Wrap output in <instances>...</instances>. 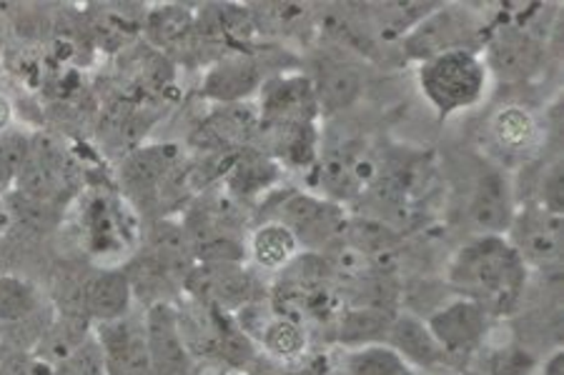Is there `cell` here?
<instances>
[{
    "label": "cell",
    "instance_id": "cell-12",
    "mask_svg": "<svg viewBox=\"0 0 564 375\" xmlns=\"http://www.w3.org/2000/svg\"><path fill=\"white\" fill-rule=\"evenodd\" d=\"M261 125L259 106L257 103H234V106H216L212 113L196 123L188 135L191 151L202 158H214V155H231L241 148L257 143Z\"/></svg>",
    "mask_w": 564,
    "mask_h": 375
},
{
    "label": "cell",
    "instance_id": "cell-24",
    "mask_svg": "<svg viewBox=\"0 0 564 375\" xmlns=\"http://www.w3.org/2000/svg\"><path fill=\"white\" fill-rule=\"evenodd\" d=\"M299 253H302V245H299L294 233L276 221H261L249 231L247 261L257 273L276 276Z\"/></svg>",
    "mask_w": 564,
    "mask_h": 375
},
{
    "label": "cell",
    "instance_id": "cell-18",
    "mask_svg": "<svg viewBox=\"0 0 564 375\" xmlns=\"http://www.w3.org/2000/svg\"><path fill=\"white\" fill-rule=\"evenodd\" d=\"M261 123H318L314 84L308 76L267 78L259 93Z\"/></svg>",
    "mask_w": 564,
    "mask_h": 375
},
{
    "label": "cell",
    "instance_id": "cell-13",
    "mask_svg": "<svg viewBox=\"0 0 564 375\" xmlns=\"http://www.w3.org/2000/svg\"><path fill=\"white\" fill-rule=\"evenodd\" d=\"M505 238L530 271L557 268L562 263V216L536 203L517 206Z\"/></svg>",
    "mask_w": 564,
    "mask_h": 375
},
{
    "label": "cell",
    "instance_id": "cell-26",
    "mask_svg": "<svg viewBox=\"0 0 564 375\" xmlns=\"http://www.w3.org/2000/svg\"><path fill=\"white\" fill-rule=\"evenodd\" d=\"M48 306L41 290L29 278L13 276V273H0V331L21 326L23 320Z\"/></svg>",
    "mask_w": 564,
    "mask_h": 375
},
{
    "label": "cell",
    "instance_id": "cell-9",
    "mask_svg": "<svg viewBox=\"0 0 564 375\" xmlns=\"http://www.w3.org/2000/svg\"><path fill=\"white\" fill-rule=\"evenodd\" d=\"M462 198V213L475 228L477 235H505L517 210L512 180L502 166L492 161H477L469 168Z\"/></svg>",
    "mask_w": 564,
    "mask_h": 375
},
{
    "label": "cell",
    "instance_id": "cell-5",
    "mask_svg": "<svg viewBox=\"0 0 564 375\" xmlns=\"http://www.w3.org/2000/svg\"><path fill=\"white\" fill-rule=\"evenodd\" d=\"M416 84L432 111L447 121L485 100L489 73L479 51H449L420 63Z\"/></svg>",
    "mask_w": 564,
    "mask_h": 375
},
{
    "label": "cell",
    "instance_id": "cell-22",
    "mask_svg": "<svg viewBox=\"0 0 564 375\" xmlns=\"http://www.w3.org/2000/svg\"><path fill=\"white\" fill-rule=\"evenodd\" d=\"M135 308L131 280L121 265L90 271L84 290V316L90 323H108L129 316Z\"/></svg>",
    "mask_w": 564,
    "mask_h": 375
},
{
    "label": "cell",
    "instance_id": "cell-34",
    "mask_svg": "<svg viewBox=\"0 0 564 375\" xmlns=\"http://www.w3.org/2000/svg\"><path fill=\"white\" fill-rule=\"evenodd\" d=\"M11 228V218H8V210L3 203V196H0V233H6Z\"/></svg>",
    "mask_w": 564,
    "mask_h": 375
},
{
    "label": "cell",
    "instance_id": "cell-11",
    "mask_svg": "<svg viewBox=\"0 0 564 375\" xmlns=\"http://www.w3.org/2000/svg\"><path fill=\"white\" fill-rule=\"evenodd\" d=\"M430 326L436 343L447 353L454 363H464L481 351L489 331H492V316L475 300L454 298L434 310L430 318H424Z\"/></svg>",
    "mask_w": 564,
    "mask_h": 375
},
{
    "label": "cell",
    "instance_id": "cell-14",
    "mask_svg": "<svg viewBox=\"0 0 564 375\" xmlns=\"http://www.w3.org/2000/svg\"><path fill=\"white\" fill-rule=\"evenodd\" d=\"M104 351L106 375H153L149 335H145L143 308L129 316L94 326Z\"/></svg>",
    "mask_w": 564,
    "mask_h": 375
},
{
    "label": "cell",
    "instance_id": "cell-29",
    "mask_svg": "<svg viewBox=\"0 0 564 375\" xmlns=\"http://www.w3.org/2000/svg\"><path fill=\"white\" fill-rule=\"evenodd\" d=\"M53 375H106L104 351L98 343L96 331L90 333L76 351H70L66 359H61L56 365H51Z\"/></svg>",
    "mask_w": 564,
    "mask_h": 375
},
{
    "label": "cell",
    "instance_id": "cell-35",
    "mask_svg": "<svg viewBox=\"0 0 564 375\" xmlns=\"http://www.w3.org/2000/svg\"><path fill=\"white\" fill-rule=\"evenodd\" d=\"M214 375H243V373H234V371H216Z\"/></svg>",
    "mask_w": 564,
    "mask_h": 375
},
{
    "label": "cell",
    "instance_id": "cell-31",
    "mask_svg": "<svg viewBox=\"0 0 564 375\" xmlns=\"http://www.w3.org/2000/svg\"><path fill=\"white\" fill-rule=\"evenodd\" d=\"M562 161H554L552 166H547L542 170L540 176V188H536V194L540 198L532 200L544 210H550V213H557L562 216L564 210V198H562Z\"/></svg>",
    "mask_w": 564,
    "mask_h": 375
},
{
    "label": "cell",
    "instance_id": "cell-19",
    "mask_svg": "<svg viewBox=\"0 0 564 375\" xmlns=\"http://www.w3.org/2000/svg\"><path fill=\"white\" fill-rule=\"evenodd\" d=\"M281 173H284V168L271 155L257 148V145H249V148H241L231 155L218 186L234 200H239L241 206H249L257 203L259 198L263 200L269 194H274Z\"/></svg>",
    "mask_w": 564,
    "mask_h": 375
},
{
    "label": "cell",
    "instance_id": "cell-7",
    "mask_svg": "<svg viewBox=\"0 0 564 375\" xmlns=\"http://www.w3.org/2000/svg\"><path fill=\"white\" fill-rule=\"evenodd\" d=\"M267 293L269 286H263L261 276L249 263H196L184 280L181 296L236 316L267 298Z\"/></svg>",
    "mask_w": 564,
    "mask_h": 375
},
{
    "label": "cell",
    "instance_id": "cell-1",
    "mask_svg": "<svg viewBox=\"0 0 564 375\" xmlns=\"http://www.w3.org/2000/svg\"><path fill=\"white\" fill-rule=\"evenodd\" d=\"M447 283L457 298L475 300L492 318H507L522 306L530 268L505 235H475L452 255Z\"/></svg>",
    "mask_w": 564,
    "mask_h": 375
},
{
    "label": "cell",
    "instance_id": "cell-10",
    "mask_svg": "<svg viewBox=\"0 0 564 375\" xmlns=\"http://www.w3.org/2000/svg\"><path fill=\"white\" fill-rule=\"evenodd\" d=\"M479 56L485 60L489 78L502 84H527L542 73L547 51L540 35L527 31L524 25L507 23L487 31Z\"/></svg>",
    "mask_w": 564,
    "mask_h": 375
},
{
    "label": "cell",
    "instance_id": "cell-21",
    "mask_svg": "<svg viewBox=\"0 0 564 375\" xmlns=\"http://www.w3.org/2000/svg\"><path fill=\"white\" fill-rule=\"evenodd\" d=\"M314 84L318 113L322 118H336L347 113L364 93V70L349 58H326L318 63L316 76H308Z\"/></svg>",
    "mask_w": 564,
    "mask_h": 375
},
{
    "label": "cell",
    "instance_id": "cell-28",
    "mask_svg": "<svg viewBox=\"0 0 564 375\" xmlns=\"http://www.w3.org/2000/svg\"><path fill=\"white\" fill-rule=\"evenodd\" d=\"M339 375H414L387 343L349 348L339 361Z\"/></svg>",
    "mask_w": 564,
    "mask_h": 375
},
{
    "label": "cell",
    "instance_id": "cell-20",
    "mask_svg": "<svg viewBox=\"0 0 564 375\" xmlns=\"http://www.w3.org/2000/svg\"><path fill=\"white\" fill-rule=\"evenodd\" d=\"M384 343L412 371L432 373L452 365L447 353L442 351V345L436 343V338L432 335L426 320L414 313H402V310H399L397 318L391 320Z\"/></svg>",
    "mask_w": 564,
    "mask_h": 375
},
{
    "label": "cell",
    "instance_id": "cell-4",
    "mask_svg": "<svg viewBox=\"0 0 564 375\" xmlns=\"http://www.w3.org/2000/svg\"><path fill=\"white\" fill-rule=\"evenodd\" d=\"M261 221H276L289 228L306 253H329L344 241L349 223L347 206L312 194V190H274L259 208Z\"/></svg>",
    "mask_w": 564,
    "mask_h": 375
},
{
    "label": "cell",
    "instance_id": "cell-25",
    "mask_svg": "<svg viewBox=\"0 0 564 375\" xmlns=\"http://www.w3.org/2000/svg\"><path fill=\"white\" fill-rule=\"evenodd\" d=\"M397 313L381 308H364V306H344L341 316L334 323L336 343L349 348L384 343L391 320Z\"/></svg>",
    "mask_w": 564,
    "mask_h": 375
},
{
    "label": "cell",
    "instance_id": "cell-8",
    "mask_svg": "<svg viewBox=\"0 0 564 375\" xmlns=\"http://www.w3.org/2000/svg\"><path fill=\"white\" fill-rule=\"evenodd\" d=\"M76 188L78 170L61 141L53 135H31L29 155H25L23 168L18 173L13 190L25 198L63 208V203L76 194Z\"/></svg>",
    "mask_w": 564,
    "mask_h": 375
},
{
    "label": "cell",
    "instance_id": "cell-3",
    "mask_svg": "<svg viewBox=\"0 0 564 375\" xmlns=\"http://www.w3.org/2000/svg\"><path fill=\"white\" fill-rule=\"evenodd\" d=\"M194 251L181 221L161 218L151 221L126 265L133 298L149 308L153 304H176L184 290V280L194 268Z\"/></svg>",
    "mask_w": 564,
    "mask_h": 375
},
{
    "label": "cell",
    "instance_id": "cell-23",
    "mask_svg": "<svg viewBox=\"0 0 564 375\" xmlns=\"http://www.w3.org/2000/svg\"><path fill=\"white\" fill-rule=\"evenodd\" d=\"M487 139L499 158H522L542 143V128L530 108L507 103L489 115Z\"/></svg>",
    "mask_w": 564,
    "mask_h": 375
},
{
    "label": "cell",
    "instance_id": "cell-27",
    "mask_svg": "<svg viewBox=\"0 0 564 375\" xmlns=\"http://www.w3.org/2000/svg\"><path fill=\"white\" fill-rule=\"evenodd\" d=\"M145 33L159 51H176L196 41V15L188 8L163 5L145 18Z\"/></svg>",
    "mask_w": 564,
    "mask_h": 375
},
{
    "label": "cell",
    "instance_id": "cell-36",
    "mask_svg": "<svg viewBox=\"0 0 564 375\" xmlns=\"http://www.w3.org/2000/svg\"><path fill=\"white\" fill-rule=\"evenodd\" d=\"M0 51H3V43H0Z\"/></svg>",
    "mask_w": 564,
    "mask_h": 375
},
{
    "label": "cell",
    "instance_id": "cell-33",
    "mask_svg": "<svg viewBox=\"0 0 564 375\" xmlns=\"http://www.w3.org/2000/svg\"><path fill=\"white\" fill-rule=\"evenodd\" d=\"M542 375H564V351L557 348L547 355V361L542 363Z\"/></svg>",
    "mask_w": 564,
    "mask_h": 375
},
{
    "label": "cell",
    "instance_id": "cell-15",
    "mask_svg": "<svg viewBox=\"0 0 564 375\" xmlns=\"http://www.w3.org/2000/svg\"><path fill=\"white\" fill-rule=\"evenodd\" d=\"M153 375H206L181 335L176 304H153L143 308Z\"/></svg>",
    "mask_w": 564,
    "mask_h": 375
},
{
    "label": "cell",
    "instance_id": "cell-32",
    "mask_svg": "<svg viewBox=\"0 0 564 375\" xmlns=\"http://www.w3.org/2000/svg\"><path fill=\"white\" fill-rule=\"evenodd\" d=\"M13 115H15V108H13V100L8 98L3 90H0V135L11 131L13 125Z\"/></svg>",
    "mask_w": 564,
    "mask_h": 375
},
{
    "label": "cell",
    "instance_id": "cell-30",
    "mask_svg": "<svg viewBox=\"0 0 564 375\" xmlns=\"http://www.w3.org/2000/svg\"><path fill=\"white\" fill-rule=\"evenodd\" d=\"M31 135L8 131L0 135V190L15 186L18 173L23 168L25 155H29Z\"/></svg>",
    "mask_w": 564,
    "mask_h": 375
},
{
    "label": "cell",
    "instance_id": "cell-6",
    "mask_svg": "<svg viewBox=\"0 0 564 375\" xmlns=\"http://www.w3.org/2000/svg\"><path fill=\"white\" fill-rule=\"evenodd\" d=\"M485 38V18L467 5L440 3L399 41V48L409 60L424 63L449 51H481Z\"/></svg>",
    "mask_w": 564,
    "mask_h": 375
},
{
    "label": "cell",
    "instance_id": "cell-2",
    "mask_svg": "<svg viewBox=\"0 0 564 375\" xmlns=\"http://www.w3.org/2000/svg\"><path fill=\"white\" fill-rule=\"evenodd\" d=\"M118 188L126 203L149 221L171 218L184 200H194V161L176 143L141 145L123 155L118 166Z\"/></svg>",
    "mask_w": 564,
    "mask_h": 375
},
{
    "label": "cell",
    "instance_id": "cell-17",
    "mask_svg": "<svg viewBox=\"0 0 564 375\" xmlns=\"http://www.w3.org/2000/svg\"><path fill=\"white\" fill-rule=\"evenodd\" d=\"M263 84H267V76H263L261 60L247 51H231L206 70L202 96L214 100L216 106L251 103V98L261 93Z\"/></svg>",
    "mask_w": 564,
    "mask_h": 375
},
{
    "label": "cell",
    "instance_id": "cell-16",
    "mask_svg": "<svg viewBox=\"0 0 564 375\" xmlns=\"http://www.w3.org/2000/svg\"><path fill=\"white\" fill-rule=\"evenodd\" d=\"M126 200H116L108 194H94L80 208V235L90 258L101 261L106 255H123L133 243L131 213L123 210Z\"/></svg>",
    "mask_w": 564,
    "mask_h": 375
}]
</instances>
